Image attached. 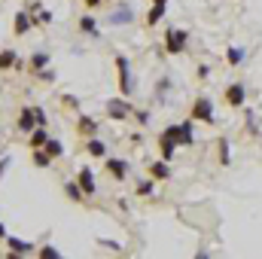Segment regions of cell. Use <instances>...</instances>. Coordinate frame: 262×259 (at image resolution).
<instances>
[{
	"instance_id": "38",
	"label": "cell",
	"mask_w": 262,
	"mask_h": 259,
	"mask_svg": "<svg viewBox=\"0 0 262 259\" xmlns=\"http://www.w3.org/2000/svg\"><path fill=\"white\" fill-rule=\"evenodd\" d=\"M152 3H165V6H168V0H152Z\"/></svg>"
},
{
	"instance_id": "16",
	"label": "cell",
	"mask_w": 262,
	"mask_h": 259,
	"mask_svg": "<svg viewBox=\"0 0 262 259\" xmlns=\"http://www.w3.org/2000/svg\"><path fill=\"white\" fill-rule=\"evenodd\" d=\"M49 64H52V55H49V52H34V55L28 58V70H31V73H37V70H46Z\"/></svg>"
},
{
	"instance_id": "26",
	"label": "cell",
	"mask_w": 262,
	"mask_h": 259,
	"mask_svg": "<svg viewBox=\"0 0 262 259\" xmlns=\"http://www.w3.org/2000/svg\"><path fill=\"white\" fill-rule=\"evenodd\" d=\"M137 195H140V198H149V195H156V180H152V177L140 180V183H137Z\"/></svg>"
},
{
	"instance_id": "22",
	"label": "cell",
	"mask_w": 262,
	"mask_h": 259,
	"mask_svg": "<svg viewBox=\"0 0 262 259\" xmlns=\"http://www.w3.org/2000/svg\"><path fill=\"white\" fill-rule=\"evenodd\" d=\"M52 162H55V159H52V156H49V153H46L43 146H40V149H34V165H37L40 171H46V168H52Z\"/></svg>"
},
{
	"instance_id": "28",
	"label": "cell",
	"mask_w": 262,
	"mask_h": 259,
	"mask_svg": "<svg viewBox=\"0 0 262 259\" xmlns=\"http://www.w3.org/2000/svg\"><path fill=\"white\" fill-rule=\"evenodd\" d=\"M168 89H171V76H162V79H159V85H156V98H159V101H165Z\"/></svg>"
},
{
	"instance_id": "21",
	"label": "cell",
	"mask_w": 262,
	"mask_h": 259,
	"mask_svg": "<svg viewBox=\"0 0 262 259\" xmlns=\"http://www.w3.org/2000/svg\"><path fill=\"white\" fill-rule=\"evenodd\" d=\"M165 12H168V6H165V3H152V9L146 12V25H149V28H156V25L165 18Z\"/></svg>"
},
{
	"instance_id": "8",
	"label": "cell",
	"mask_w": 262,
	"mask_h": 259,
	"mask_svg": "<svg viewBox=\"0 0 262 259\" xmlns=\"http://www.w3.org/2000/svg\"><path fill=\"white\" fill-rule=\"evenodd\" d=\"M131 21H134V6H131V3H119V6L110 12V18H107V25H113V28L131 25Z\"/></svg>"
},
{
	"instance_id": "27",
	"label": "cell",
	"mask_w": 262,
	"mask_h": 259,
	"mask_svg": "<svg viewBox=\"0 0 262 259\" xmlns=\"http://www.w3.org/2000/svg\"><path fill=\"white\" fill-rule=\"evenodd\" d=\"M216 146H220V162H223V165H229V162H232V143H229V140L223 137V140H220Z\"/></svg>"
},
{
	"instance_id": "7",
	"label": "cell",
	"mask_w": 262,
	"mask_h": 259,
	"mask_svg": "<svg viewBox=\"0 0 262 259\" xmlns=\"http://www.w3.org/2000/svg\"><path fill=\"white\" fill-rule=\"evenodd\" d=\"M223 98H226L229 107H244V104H247V85H244V82H232Z\"/></svg>"
},
{
	"instance_id": "15",
	"label": "cell",
	"mask_w": 262,
	"mask_h": 259,
	"mask_svg": "<svg viewBox=\"0 0 262 259\" xmlns=\"http://www.w3.org/2000/svg\"><path fill=\"white\" fill-rule=\"evenodd\" d=\"M85 153L92 159H107V143L101 137H85Z\"/></svg>"
},
{
	"instance_id": "17",
	"label": "cell",
	"mask_w": 262,
	"mask_h": 259,
	"mask_svg": "<svg viewBox=\"0 0 262 259\" xmlns=\"http://www.w3.org/2000/svg\"><path fill=\"white\" fill-rule=\"evenodd\" d=\"M226 61L232 67H241L247 61V46H229V49H226Z\"/></svg>"
},
{
	"instance_id": "24",
	"label": "cell",
	"mask_w": 262,
	"mask_h": 259,
	"mask_svg": "<svg viewBox=\"0 0 262 259\" xmlns=\"http://www.w3.org/2000/svg\"><path fill=\"white\" fill-rule=\"evenodd\" d=\"M43 149H46L52 159H61V156H64V143H61V140H55V137H49V140L43 143Z\"/></svg>"
},
{
	"instance_id": "6",
	"label": "cell",
	"mask_w": 262,
	"mask_h": 259,
	"mask_svg": "<svg viewBox=\"0 0 262 259\" xmlns=\"http://www.w3.org/2000/svg\"><path fill=\"white\" fill-rule=\"evenodd\" d=\"M37 125H40L37 122V107H21L18 110V119H15V128L21 131V134H31Z\"/></svg>"
},
{
	"instance_id": "31",
	"label": "cell",
	"mask_w": 262,
	"mask_h": 259,
	"mask_svg": "<svg viewBox=\"0 0 262 259\" xmlns=\"http://www.w3.org/2000/svg\"><path fill=\"white\" fill-rule=\"evenodd\" d=\"M37 253H40L43 259H58V256H61V253H58L55 247H43V250H37Z\"/></svg>"
},
{
	"instance_id": "18",
	"label": "cell",
	"mask_w": 262,
	"mask_h": 259,
	"mask_svg": "<svg viewBox=\"0 0 262 259\" xmlns=\"http://www.w3.org/2000/svg\"><path fill=\"white\" fill-rule=\"evenodd\" d=\"M46 140H49V131H46V125H37V128L28 134V146H31V149H40Z\"/></svg>"
},
{
	"instance_id": "23",
	"label": "cell",
	"mask_w": 262,
	"mask_h": 259,
	"mask_svg": "<svg viewBox=\"0 0 262 259\" xmlns=\"http://www.w3.org/2000/svg\"><path fill=\"white\" fill-rule=\"evenodd\" d=\"M64 195L70 198V201H85V192L79 189V183H76V180H67V183H64Z\"/></svg>"
},
{
	"instance_id": "29",
	"label": "cell",
	"mask_w": 262,
	"mask_h": 259,
	"mask_svg": "<svg viewBox=\"0 0 262 259\" xmlns=\"http://www.w3.org/2000/svg\"><path fill=\"white\" fill-rule=\"evenodd\" d=\"M34 76H37L40 82H55V70H52V67H46V70H37Z\"/></svg>"
},
{
	"instance_id": "32",
	"label": "cell",
	"mask_w": 262,
	"mask_h": 259,
	"mask_svg": "<svg viewBox=\"0 0 262 259\" xmlns=\"http://www.w3.org/2000/svg\"><path fill=\"white\" fill-rule=\"evenodd\" d=\"M61 104H64L67 110H79V101H76L73 95H64V101H61Z\"/></svg>"
},
{
	"instance_id": "12",
	"label": "cell",
	"mask_w": 262,
	"mask_h": 259,
	"mask_svg": "<svg viewBox=\"0 0 262 259\" xmlns=\"http://www.w3.org/2000/svg\"><path fill=\"white\" fill-rule=\"evenodd\" d=\"M76 183H79V189L85 192V198L98 192V186H95V171H92V168H79V171H76Z\"/></svg>"
},
{
	"instance_id": "19",
	"label": "cell",
	"mask_w": 262,
	"mask_h": 259,
	"mask_svg": "<svg viewBox=\"0 0 262 259\" xmlns=\"http://www.w3.org/2000/svg\"><path fill=\"white\" fill-rule=\"evenodd\" d=\"M76 25H79V31H82L85 37H101V28H98V21H95L92 15H82Z\"/></svg>"
},
{
	"instance_id": "5",
	"label": "cell",
	"mask_w": 262,
	"mask_h": 259,
	"mask_svg": "<svg viewBox=\"0 0 262 259\" xmlns=\"http://www.w3.org/2000/svg\"><path fill=\"white\" fill-rule=\"evenodd\" d=\"M107 116H110L113 122H125L131 116L128 98H110V101H107Z\"/></svg>"
},
{
	"instance_id": "34",
	"label": "cell",
	"mask_w": 262,
	"mask_h": 259,
	"mask_svg": "<svg viewBox=\"0 0 262 259\" xmlns=\"http://www.w3.org/2000/svg\"><path fill=\"white\" fill-rule=\"evenodd\" d=\"M134 116H137V122H140V125H146V119H149V113H143V110H137Z\"/></svg>"
},
{
	"instance_id": "40",
	"label": "cell",
	"mask_w": 262,
	"mask_h": 259,
	"mask_svg": "<svg viewBox=\"0 0 262 259\" xmlns=\"http://www.w3.org/2000/svg\"><path fill=\"white\" fill-rule=\"evenodd\" d=\"M104 3H107V0H104Z\"/></svg>"
},
{
	"instance_id": "39",
	"label": "cell",
	"mask_w": 262,
	"mask_h": 259,
	"mask_svg": "<svg viewBox=\"0 0 262 259\" xmlns=\"http://www.w3.org/2000/svg\"><path fill=\"white\" fill-rule=\"evenodd\" d=\"M0 159H3V146H0Z\"/></svg>"
},
{
	"instance_id": "37",
	"label": "cell",
	"mask_w": 262,
	"mask_h": 259,
	"mask_svg": "<svg viewBox=\"0 0 262 259\" xmlns=\"http://www.w3.org/2000/svg\"><path fill=\"white\" fill-rule=\"evenodd\" d=\"M0 241H6V226L0 223Z\"/></svg>"
},
{
	"instance_id": "3",
	"label": "cell",
	"mask_w": 262,
	"mask_h": 259,
	"mask_svg": "<svg viewBox=\"0 0 262 259\" xmlns=\"http://www.w3.org/2000/svg\"><path fill=\"white\" fill-rule=\"evenodd\" d=\"M116 70H119V92L122 98L134 95V73H131V61L125 55H116Z\"/></svg>"
},
{
	"instance_id": "14",
	"label": "cell",
	"mask_w": 262,
	"mask_h": 259,
	"mask_svg": "<svg viewBox=\"0 0 262 259\" xmlns=\"http://www.w3.org/2000/svg\"><path fill=\"white\" fill-rule=\"evenodd\" d=\"M98 119H92V116H79L76 119V134L79 137H98Z\"/></svg>"
},
{
	"instance_id": "11",
	"label": "cell",
	"mask_w": 262,
	"mask_h": 259,
	"mask_svg": "<svg viewBox=\"0 0 262 259\" xmlns=\"http://www.w3.org/2000/svg\"><path fill=\"white\" fill-rule=\"evenodd\" d=\"M6 250H9L12 256H34V253H37L31 241H21V238H9V235H6Z\"/></svg>"
},
{
	"instance_id": "2",
	"label": "cell",
	"mask_w": 262,
	"mask_h": 259,
	"mask_svg": "<svg viewBox=\"0 0 262 259\" xmlns=\"http://www.w3.org/2000/svg\"><path fill=\"white\" fill-rule=\"evenodd\" d=\"M192 128H195V119H186V122H174V125H168L165 134H168L177 146H192Z\"/></svg>"
},
{
	"instance_id": "13",
	"label": "cell",
	"mask_w": 262,
	"mask_h": 259,
	"mask_svg": "<svg viewBox=\"0 0 262 259\" xmlns=\"http://www.w3.org/2000/svg\"><path fill=\"white\" fill-rule=\"evenodd\" d=\"M146 171H149V177H152V180H171V174H174V171H171V162H165V159L149 162V168H146Z\"/></svg>"
},
{
	"instance_id": "10",
	"label": "cell",
	"mask_w": 262,
	"mask_h": 259,
	"mask_svg": "<svg viewBox=\"0 0 262 259\" xmlns=\"http://www.w3.org/2000/svg\"><path fill=\"white\" fill-rule=\"evenodd\" d=\"M34 25H37L34 15H31L28 9H18V12H15V25H12V34H15V37H25Z\"/></svg>"
},
{
	"instance_id": "1",
	"label": "cell",
	"mask_w": 262,
	"mask_h": 259,
	"mask_svg": "<svg viewBox=\"0 0 262 259\" xmlns=\"http://www.w3.org/2000/svg\"><path fill=\"white\" fill-rule=\"evenodd\" d=\"M186 46H189V31H183V28L165 31V52L168 55H180V52H186Z\"/></svg>"
},
{
	"instance_id": "20",
	"label": "cell",
	"mask_w": 262,
	"mask_h": 259,
	"mask_svg": "<svg viewBox=\"0 0 262 259\" xmlns=\"http://www.w3.org/2000/svg\"><path fill=\"white\" fill-rule=\"evenodd\" d=\"M174 149H177V143L162 131V137H159V153H162V159H165V162H171V159H174Z\"/></svg>"
},
{
	"instance_id": "25",
	"label": "cell",
	"mask_w": 262,
	"mask_h": 259,
	"mask_svg": "<svg viewBox=\"0 0 262 259\" xmlns=\"http://www.w3.org/2000/svg\"><path fill=\"white\" fill-rule=\"evenodd\" d=\"M18 64V55H15V49H3L0 52V70H9V67Z\"/></svg>"
},
{
	"instance_id": "33",
	"label": "cell",
	"mask_w": 262,
	"mask_h": 259,
	"mask_svg": "<svg viewBox=\"0 0 262 259\" xmlns=\"http://www.w3.org/2000/svg\"><path fill=\"white\" fill-rule=\"evenodd\" d=\"M37 122H40V125H49V116H46L43 107H37Z\"/></svg>"
},
{
	"instance_id": "30",
	"label": "cell",
	"mask_w": 262,
	"mask_h": 259,
	"mask_svg": "<svg viewBox=\"0 0 262 259\" xmlns=\"http://www.w3.org/2000/svg\"><path fill=\"white\" fill-rule=\"evenodd\" d=\"M98 244H101V247H107V250H116V253H122V244H116V241H110V238H101Z\"/></svg>"
},
{
	"instance_id": "9",
	"label": "cell",
	"mask_w": 262,
	"mask_h": 259,
	"mask_svg": "<svg viewBox=\"0 0 262 259\" xmlns=\"http://www.w3.org/2000/svg\"><path fill=\"white\" fill-rule=\"evenodd\" d=\"M104 171H107L113 180H125L128 171H131V165L125 159H110V156H107V159H104Z\"/></svg>"
},
{
	"instance_id": "4",
	"label": "cell",
	"mask_w": 262,
	"mask_h": 259,
	"mask_svg": "<svg viewBox=\"0 0 262 259\" xmlns=\"http://www.w3.org/2000/svg\"><path fill=\"white\" fill-rule=\"evenodd\" d=\"M192 119L195 122H204V125H213L216 116H213V101L207 95H198L195 104H192Z\"/></svg>"
},
{
	"instance_id": "36",
	"label": "cell",
	"mask_w": 262,
	"mask_h": 259,
	"mask_svg": "<svg viewBox=\"0 0 262 259\" xmlns=\"http://www.w3.org/2000/svg\"><path fill=\"white\" fill-rule=\"evenodd\" d=\"M198 76H201V79H204V76H210V67H207V64H198Z\"/></svg>"
},
{
	"instance_id": "35",
	"label": "cell",
	"mask_w": 262,
	"mask_h": 259,
	"mask_svg": "<svg viewBox=\"0 0 262 259\" xmlns=\"http://www.w3.org/2000/svg\"><path fill=\"white\" fill-rule=\"evenodd\" d=\"M82 3H85V9H98V6H101L104 0H82Z\"/></svg>"
}]
</instances>
